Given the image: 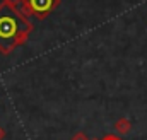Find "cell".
Segmentation results:
<instances>
[{"mask_svg":"<svg viewBox=\"0 0 147 140\" xmlns=\"http://www.w3.org/2000/svg\"><path fill=\"white\" fill-rule=\"evenodd\" d=\"M24 21L9 5H0V46L3 41H14L24 29Z\"/></svg>","mask_w":147,"mask_h":140,"instance_id":"obj_1","label":"cell"},{"mask_svg":"<svg viewBox=\"0 0 147 140\" xmlns=\"http://www.w3.org/2000/svg\"><path fill=\"white\" fill-rule=\"evenodd\" d=\"M28 5L31 7L33 12L36 14H46L51 5H53V0H28Z\"/></svg>","mask_w":147,"mask_h":140,"instance_id":"obj_2","label":"cell"},{"mask_svg":"<svg viewBox=\"0 0 147 140\" xmlns=\"http://www.w3.org/2000/svg\"><path fill=\"white\" fill-rule=\"evenodd\" d=\"M115 130H116V133H120V135H127V133L132 130L130 120H128V118H120V120L115 123Z\"/></svg>","mask_w":147,"mask_h":140,"instance_id":"obj_3","label":"cell"},{"mask_svg":"<svg viewBox=\"0 0 147 140\" xmlns=\"http://www.w3.org/2000/svg\"><path fill=\"white\" fill-rule=\"evenodd\" d=\"M70 140H89V139H87V135H86V133H82V132H77V133H75V135H74Z\"/></svg>","mask_w":147,"mask_h":140,"instance_id":"obj_4","label":"cell"},{"mask_svg":"<svg viewBox=\"0 0 147 140\" xmlns=\"http://www.w3.org/2000/svg\"><path fill=\"white\" fill-rule=\"evenodd\" d=\"M3 137H5V130L0 127V140H3Z\"/></svg>","mask_w":147,"mask_h":140,"instance_id":"obj_5","label":"cell"},{"mask_svg":"<svg viewBox=\"0 0 147 140\" xmlns=\"http://www.w3.org/2000/svg\"><path fill=\"white\" fill-rule=\"evenodd\" d=\"M12 2H16V0H12Z\"/></svg>","mask_w":147,"mask_h":140,"instance_id":"obj_6","label":"cell"}]
</instances>
